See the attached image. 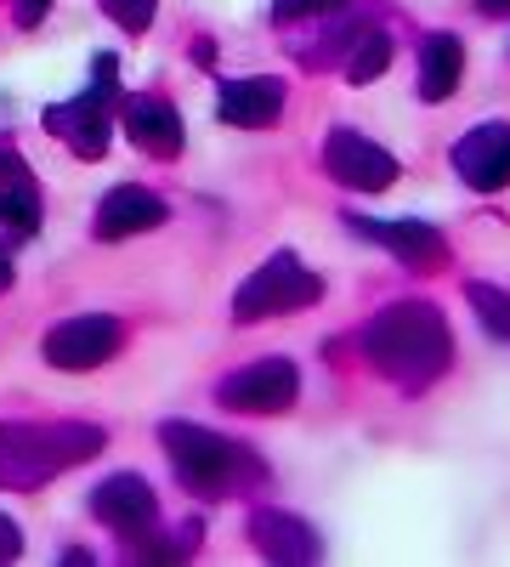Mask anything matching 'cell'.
Listing matches in <instances>:
<instances>
[{"label": "cell", "mask_w": 510, "mask_h": 567, "mask_svg": "<svg viewBox=\"0 0 510 567\" xmlns=\"http://www.w3.org/2000/svg\"><path fill=\"white\" fill-rule=\"evenodd\" d=\"M165 216H170V205L154 194V187H136V182H125V187H108V194H103L91 233H97V239H131V233H148V227H159Z\"/></svg>", "instance_id": "12"}, {"label": "cell", "mask_w": 510, "mask_h": 567, "mask_svg": "<svg viewBox=\"0 0 510 567\" xmlns=\"http://www.w3.org/2000/svg\"><path fill=\"white\" fill-rule=\"evenodd\" d=\"M103 449V432L85 420H18L0 425V488L29 494L40 483H52L58 471L85 465Z\"/></svg>", "instance_id": "2"}, {"label": "cell", "mask_w": 510, "mask_h": 567, "mask_svg": "<svg viewBox=\"0 0 510 567\" xmlns=\"http://www.w3.org/2000/svg\"><path fill=\"white\" fill-rule=\"evenodd\" d=\"M159 437H165L170 471H176V477L188 483L194 494H227V488H233V477L250 465L221 432H210V425H194V420H165Z\"/></svg>", "instance_id": "5"}, {"label": "cell", "mask_w": 510, "mask_h": 567, "mask_svg": "<svg viewBox=\"0 0 510 567\" xmlns=\"http://www.w3.org/2000/svg\"><path fill=\"white\" fill-rule=\"evenodd\" d=\"M23 550V534H18V523L12 516H0V561H12Z\"/></svg>", "instance_id": "22"}, {"label": "cell", "mask_w": 510, "mask_h": 567, "mask_svg": "<svg viewBox=\"0 0 510 567\" xmlns=\"http://www.w3.org/2000/svg\"><path fill=\"white\" fill-rule=\"evenodd\" d=\"M352 221V233H363V239H375V245H386L403 267H414V272H437V267H448V239L431 227V221H420V216H403V221H375V216H346Z\"/></svg>", "instance_id": "9"}, {"label": "cell", "mask_w": 510, "mask_h": 567, "mask_svg": "<svg viewBox=\"0 0 510 567\" xmlns=\"http://www.w3.org/2000/svg\"><path fill=\"white\" fill-rule=\"evenodd\" d=\"M454 171L466 176L477 194H499V187H510V125L488 120L471 136H459L454 142Z\"/></svg>", "instance_id": "10"}, {"label": "cell", "mask_w": 510, "mask_h": 567, "mask_svg": "<svg viewBox=\"0 0 510 567\" xmlns=\"http://www.w3.org/2000/svg\"><path fill=\"white\" fill-rule=\"evenodd\" d=\"M386 63H392V34H386V29H368V34L357 40L352 63H346V80H352V85H368L375 74H386Z\"/></svg>", "instance_id": "18"}, {"label": "cell", "mask_w": 510, "mask_h": 567, "mask_svg": "<svg viewBox=\"0 0 510 567\" xmlns=\"http://www.w3.org/2000/svg\"><path fill=\"white\" fill-rule=\"evenodd\" d=\"M250 528H256L261 556H272V561H318V550H323L318 534L290 511H256Z\"/></svg>", "instance_id": "15"}, {"label": "cell", "mask_w": 510, "mask_h": 567, "mask_svg": "<svg viewBox=\"0 0 510 567\" xmlns=\"http://www.w3.org/2000/svg\"><path fill=\"white\" fill-rule=\"evenodd\" d=\"M363 352H368V363H375L386 381L420 392V386H431L437 374L448 369L454 336H448V318L437 307L397 301V307H386L375 323L363 329Z\"/></svg>", "instance_id": "1"}, {"label": "cell", "mask_w": 510, "mask_h": 567, "mask_svg": "<svg viewBox=\"0 0 510 567\" xmlns=\"http://www.w3.org/2000/svg\"><path fill=\"white\" fill-rule=\"evenodd\" d=\"M323 171L341 187H352V194H381V187L397 182V159L381 142H368L363 131H346V125L323 136Z\"/></svg>", "instance_id": "8"}, {"label": "cell", "mask_w": 510, "mask_h": 567, "mask_svg": "<svg viewBox=\"0 0 510 567\" xmlns=\"http://www.w3.org/2000/svg\"><path fill=\"white\" fill-rule=\"evenodd\" d=\"M459 74H466V45H459V34H431L420 45V97L448 103L459 91Z\"/></svg>", "instance_id": "17"}, {"label": "cell", "mask_w": 510, "mask_h": 567, "mask_svg": "<svg viewBox=\"0 0 510 567\" xmlns=\"http://www.w3.org/2000/svg\"><path fill=\"white\" fill-rule=\"evenodd\" d=\"M119 323L108 312H85V318H63L45 329V341H40V358L52 363V369H97L119 352Z\"/></svg>", "instance_id": "7"}, {"label": "cell", "mask_w": 510, "mask_h": 567, "mask_svg": "<svg viewBox=\"0 0 510 567\" xmlns=\"http://www.w3.org/2000/svg\"><path fill=\"white\" fill-rule=\"evenodd\" d=\"M477 7H482L488 18H510V0H477Z\"/></svg>", "instance_id": "24"}, {"label": "cell", "mask_w": 510, "mask_h": 567, "mask_svg": "<svg viewBox=\"0 0 510 567\" xmlns=\"http://www.w3.org/2000/svg\"><path fill=\"white\" fill-rule=\"evenodd\" d=\"M216 114H221V125H244V131H261V125H272L278 114H284V80H272V74L221 80Z\"/></svg>", "instance_id": "13"}, {"label": "cell", "mask_w": 510, "mask_h": 567, "mask_svg": "<svg viewBox=\"0 0 510 567\" xmlns=\"http://www.w3.org/2000/svg\"><path fill=\"white\" fill-rule=\"evenodd\" d=\"M7 284H12V256L0 250V290H7Z\"/></svg>", "instance_id": "25"}, {"label": "cell", "mask_w": 510, "mask_h": 567, "mask_svg": "<svg viewBox=\"0 0 510 567\" xmlns=\"http://www.w3.org/2000/svg\"><path fill=\"white\" fill-rule=\"evenodd\" d=\"M103 12H108L125 34H143V29L154 23V12H159V0H103Z\"/></svg>", "instance_id": "20"}, {"label": "cell", "mask_w": 510, "mask_h": 567, "mask_svg": "<svg viewBox=\"0 0 510 567\" xmlns=\"http://www.w3.org/2000/svg\"><path fill=\"white\" fill-rule=\"evenodd\" d=\"M346 0H272V18L278 23H295V18H318V12H335Z\"/></svg>", "instance_id": "21"}, {"label": "cell", "mask_w": 510, "mask_h": 567, "mask_svg": "<svg viewBox=\"0 0 510 567\" xmlns=\"http://www.w3.org/2000/svg\"><path fill=\"white\" fill-rule=\"evenodd\" d=\"M45 12H52V0H18V23H23V29H34Z\"/></svg>", "instance_id": "23"}, {"label": "cell", "mask_w": 510, "mask_h": 567, "mask_svg": "<svg viewBox=\"0 0 510 567\" xmlns=\"http://www.w3.org/2000/svg\"><path fill=\"white\" fill-rule=\"evenodd\" d=\"M0 221H7L18 239H29L40 227V187H34L29 165L7 148H0Z\"/></svg>", "instance_id": "16"}, {"label": "cell", "mask_w": 510, "mask_h": 567, "mask_svg": "<svg viewBox=\"0 0 510 567\" xmlns=\"http://www.w3.org/2000/svg\"><path fill=\"white\" fill-rule=\"evenodd\" d=\"M295 392H301V374L290 358H261L250 369H233L216 386L221 409H233V414H284L295 409Z\"/></svg>", "instance_id": "6"}, {"label": "cell", "mask_w": 510, "mask_h": 567, "mask_svg": "<svg viewBox=\"0 0 510 567\" xmlns=\"http://www.w3.org/2000/svg\"><path fill=\"white\" fill-rule=\"evenodd\" d=\"M114 103H119V58L103 52L97 63H91V85L80 91V97L45 109V131L63 136L69 148L80 159H103L108 154V136H114Z\"/></svg>", "instance_id": "3"}, {"label": "cell", "mask_w": 510, "mask_h": 567, "mask_svg": "<svg viewBox=\"0 0 510 567\" xmlns=\"http://www.w3.org/2000/svg\"><path fill=\"white\" fill-rule=\"evenodd\" d=\"M323 301V278L295 256V250H278L272 261H261L233 296V318L239 323H261V318H284V312H306Z\"/></svg>", "instance_id": "4"}, {"label": "cell", "mask_w": 510, "mask_h": 567, "mask_svg": "<svg viewBox=\"0 0 510 567\" xmlns=\"http://www.w3.org/2000/svg\"><path fill=\"white\" fill-rule=\"evenodd\" d=\"M471 307H477V318L488 323V336L493 341H510V296L504 290H493V284H471Z\"/></svg>", "instance_id": "19"}, {"label": "cell", "mask_w": 510, "mask_h": 567, "mask_svg": "<svg viewBox=\"0 0 510 567\" xmlns=\"http://www.w3.org/2000/svg\"><path fill=\"white\" fill-rule=\"evenodd\" d=\"M91 511H97L114 534L136 539V534H148V528H154L159 499H154V488L136 477V471H114V477L97 483V494H91Z\"/></svg>", "instance_id": "11"}, {"label": "cell", "mask_w": 510, "mask_h": 567, "mask_svg": "<svg viewBox=\"0 0 510 567\" xmlns=\"http://www.w3.org/2000/svg\"><path fill=\"white\" fill-rule=\"evenodd\" d=\"M119 125L143 154L154 159H176L181 154V114L165 97H125L119 103Z\"/></svg>", "instance_id": "14"}]
</instances>
